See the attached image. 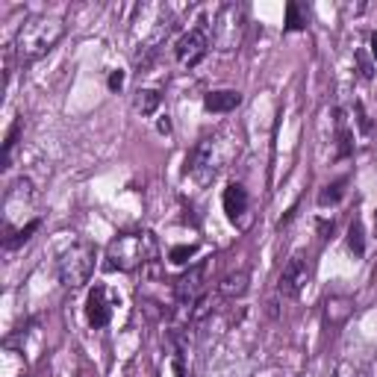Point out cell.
<instances>
[{
    "mask_svg": "<svg viewBox=\"0 0 377 377\" xmlns=\"http://www.w3.org/2000/svg\"><path fill=\"white\" fill-rule=\"evenodd\" d=\"M95 260H97V251L92 242H74L59 257V283L68 286V289H80L83 283H88V277L95 271Z\"/></svg>",
    "mask_w": 377,
    "mask_h": 377,
    "instance_id": "cell-3",
    "label": "cell"
},
{
    "mask_svg": "<svg viewBox=\"0 0 377 377\" xmlns=\"http://www.w3.org/2000/svg\"><path fill=\"white\" fill-rule=\"evenodd\" d=\"M357 62H360V74H362V80H371L374 77V68H371V62L362 57V53H357Z\"/></svg>",
    "mask_w": 377,
    "mask_h": 377,
    "instance_id": "cell-22",
    "label": "cell"
},
{
    "mask_svg": "<svg viewBox=\"0 0 377 377\" xmlns=\"http://www.w3.org/2000/svg\"><path fill=\"white\" fill-rule=\"evenodd\" d=\"M242 104V92L236 88H218V92H209L204 97V106L209 113H233Z\"/></svg>",
    "mask_w": 377,
    "mask_h": 377,
    "instance_id": "cell-11",
    "label": "cell"
},
{
    "mask_svg": "<svg viewBox=\"0 0 377 377\" xmlns=\"http://www.w3.org/2000/svg\"><path fill=\"white\" fill-rule=\"evenodd\" d=\"M342 186H345V180H336L334 186H325V192L318 195V204H321V206H327V204H339V197H342Z\"/></svg>",
    "mask_w": 377,
    "mask_h": 377,
    "instance_id": "cell-18",
    "label": "cell"
},
{
    "mask_svg": "<svg viewBox=\"0 0 377 377\" xmlns=\"http://www.w3.org/2000/svg\"><path fill=\"white\" fill-rule=\"evenodd\" d=\"M374 236H377V213H374Z\"/></svg>",
    "mask_w": 377,
    "mask_h": 377,
    "instance_id": "cell-26",
    "label": "cell"
},
{
    "mask_svg": "<svg viewBox=\"0 0 377 377\" xmlns=\"http://www.w3.org/2000/svg\"><path fill=\"white\" fill-rule=\"evenodd\" d=\"M121 86H124V71H113V74H109V88L118 92Z\"/></svg>",
    "mask_w": 377,
    "mask_h": 377,
    "instance_id": "cell-23",
    "label": "cell"
},
{
    "mask_svg": "<svg viewBox=\"0 0 377 377\" xmlns=\"http://www.w3.org/2000/svg\"><path fill=\"white\" fill-rule=\"evenodd\" d=\"M307 27V18L301 15V6L298 3H286V30L289 32H298Z\"/></svg>",
    "mask_w": 377,
    "mask_h": 377,
    "instance_id": "cell-16",
    "label": "cell"
},
{
    "mask_svg": "<svg viewBox=\"0 0 377 377\" xmlns=\"http://www.w3.org/2000/svg\"><path fill=\"white\" fill-rule=\"evenodd\" d=\"M348 248L357 253V257H362V253H365V236H362V224H360V221H354L351 230H348Z\"/></svg>",
    "mask_w": 377,
    "mask_h": 377,
    "instance_id": "cell-17",
    "label": "cell"
},
{
    "mask_svg": "<svg viewBox=\"0 0 377 377\" xmlns=\"http://www.w3.org/2000/svg\"><path fill=\"white\" fill-rule=\"evenodd\" d=\"M221 204H224V213H227L230 221H239L242 215L248 213V192H245V186L230 183L224 188V195H221Z\"/></svg>",
    "mask_w": 377,
    "mask_h": 377,
    "instance_id": "cell-10",
    "label": "cell"
},
{
    "mask_svg": "<svg viewBox=\"0 0 377 377\" xmlns=\"http://www.w3.org/2000/svg\"><path fill=\"white\" fill-rule=\"evenodd\" d=\"M309 283V265L301 260V257H292L289 262L283 265L280 271V283H277V289H280L283 298H298Z\"/></svg>",
    "mask_w": 377,
    "mask_h": 377,
    "instance_id": "cell-7",
    "label": "cell"
},
{
    "mask_svg": "<svg viewBox=\"0 0 377 377\" xmlns=\"http://www.w3.org/2000/svg\"><path fill=\"white\" fill-rule=\"evenodd\" d=\"M371 57L377 62V32H371Z\"/></svg>",
    "mask_w": 377,
    "mask_h": 377,
    "instance_id": "cell-25",
    "label": "cell"
},
{
    "mask_svg": "<svg viewBox=\"0 0 377 377\" xmlns=\"http://www.w3.org/2000/svg\"><path fill=\"white\" fill-rule=\"evenodd\" d=\"M65 36V24L62 18H48V15H39L27 21L24 27L18 30V39L12 48L18 50V59L21 62H32L44 57L50 48H57V41Z\"/></svg>",
    "mask_w": 377,
    "mask_h": 377,
    "instance_id": "cell-2",
    "label": "cell"
},
{
    "mask_svg": "<svg viewBox=\"0 0 377 377\" xmlns=\"http://www.w3.org/2000/svg\"><path fill=\"white\" fill-rule=\"evenodd\" d=\"M206 50H209V41H206V32L201 27L183 32V36L177 39V44H174V57H177V62H180L183 68H195V65L206 57Z\"/></svg>",
    "mask_w": 377,
    "mask_h": 377,
    "instance_id": "cell-6",
    "label": "cell"
},
{
    "mask_svg": "<svg viewBox=\"0 0 377 377\" xmlns=\"http://www.w3.org/2000/svg\"><path fill=\"white\" fill-rule=\"evenodd\" d=\"M348 153H351V133L342 130L339 133V157H348Z\"/></svg>",
    "mask_w": 377,
    "mask_h": 377,
    "instance_id": "cell-21",
    "label": "cell"
},
{
    "mask_svg": "<svg viewBox=\"0 0 377 377\" xmlns=\"http://www.w3.org/2000/svg\"><path fill=\"white\" fill-rule=\"evenodd\" d=\"M160 245L157 236L151 230H136V233H124L109 242L106 248V269L109 271H136L142 265H151L157 260Z\"/></svg>",
    "mask_w": 377,
    "mask_h": 377,
    "instance_id": "cell-1",
    "label": "cell"
},
{
    "mask_svg": "<svg viewBox=\"0 0 377 377\" xmlns=\"http://www.w3.org/2000/svg\"><path fill=\"white\" fill-rule=\"evenodd\" d=\"M242 30H245V9L230 3L221 9L215 18L213 39L221 50H233V48H239V41H242Z\"/></svg>",
    "mask_w": 377,
    "mask_h": 377,
    "instance_id": "cell-5",
    "label": "cell"
},
{
    "mask_svg": "<svg viewBox=\"0 0 377 377\" xmlns=\"http://www.w3.org/2000/svg\"><path fill=\"white\" fill-rule=\"evenodd\" d=\"M18 133H21V124L15 121L12 127H9L6 139H3V153H0V168H9V162H12V151H15V142H18Z\"/></svg>",
    "mask_w": 377,
    "mask_h": 377,
    "instance_id": "cell-15",
    "label": "cell"
},
{
    "mask_svg": "<svg viewBox=\"0 0 377 377\" xmlns=\"http://www.w3.org/2000/svg\"><path fill=\"white\" fill-rule=\"evenodd\" d=\"M354 113H357V124H360V130H362V133H371V121H369V115H365L362 104L354 106Z\"/></svg>",
    "mask_w": 377,
    "mask_h": 377,
    "instance_id": "cell-20",
    "label": "cell"
},
{
    "mask_svg": "<svg viewBox=\"0 0 377 377\" xmlns=\"http://www.w3.org/2000/svg\"><path fill=\"white\" fill-rule=\"evenodd\" d=\"M86 318H88V325H92L95 330L106 327L109 318H113V307H109V301H106L104 286H95V289L88 292V298H86Z\"/></svg>",
    "mask_w": 377,
    "mask_h": 377,
    "instance_id": "cell-8",
    "label": "cell"
},
{
    "mask_svg": "<svg viewBox=\"0 0 377 377\" xmlns=\"http://www.w3.org/2000/svg\"><path fill=\"white\" fill-rule=\"evenodd\" d=\"M41 227V221L39 218H32V221H27V224L24 227H21V230H9V236L3 239V248L6 251H15V248H21V245H24V242H30V236H32V233H36Z\"/></svg>",
    "mask_w": 377,
    "mask_h": 377,
    "instance_id": "cell-14",
    "label": "cell"
},
{
    "mask_svg": "<svg viewBox=\"0 0 377 377\" xmlns=\"http://www.w3.org/2000/svg\"><path fill=\"white\" fill-rule=\"evenodd\" d=\"M197 253V248L195 245H177V248H171V253H168V260L171 262H177V265H183V262H188Z\"/></svg>",
    "mask_w": 377,
    "mask_h": 377,
    "instance_id": "cell-19",
    "label": "cell"
},
{
    "mask_svg": "<svg viewBox=\"0 0 377 377\" xmlns=\"http://www.w3.org/2000/svg\"><path fill=\"white\" fill-rule=\"evenodd\" d=\"M188 171H192L197 180H209V177L215 174V160H213V139H204L201 145L192 151V157H188Z\"/></svg>",
    "mask_w": 377,
    "mask_h": 377,
    "instance_id": "cell-9",
    "label": "cell"
},
{
    "mask_svg": "<svg viewBox=\"0 0 377 377\" xmlns=\"http://www.w3.org/2000/svg\"><path fill=\"white\" fill-rule=\"evenodd\" d=\"M248 271H233V274H227L224 280L218 283V295H224V298H242L248 292Z\"/></svg>",
    "mask_w": 377,
    "mask_h": 377,
    "instance_id": "cell-12",
    "label": "cell"
},
{
    "mask_svg": "<svg viewBox=\"0 0 377 377\" xmlns=\"http://www.w3.org/2000/svg\"><path fill=\"white\" fill-rule=\"evenodd\" d=\"M160 104H162V97H160L157 88H139V92H136V101H133L136 113H142V115H153V113L160 109Z\"/></svg>",
    "mask_w": 377,
    "mask_h": 377,
    "instance_id": "cell-13",
    "label": "cell"
},
{
    "mask_svg": "<svg viewBox=\"0 0 377 377\" xmlns=\"http://www.w3.org/2000/svg\"><path fill=\"white\" fill-rule=\"evenodd\" d=\"M157 127H160V133H171V121H168V115H162Z\"/></svg>",
    "mask_w": 377,
    "mask_h": 377,
    "instance_id": "cell-24",
    "label": "cell"
},
{
    "mask_svg": "<svg viewBox=\"0 0 377 377\" xmlns=\"http://www.w3.org/2000/svg\"><path fill=\"white\" fill-rule=\"evenodd\" d=\"M206 260H201V262H195L192 269H188L186 274H180L177 277V283H174V298H177V307L183 309V313H188L192 316V309H195V304L204 298V292H206Z\"/></svg>",
    "mask_w": 377,
    "mask_h": 377,
    "instance_id": "cell-4",
    "label": "cell"
}]
</instances>
